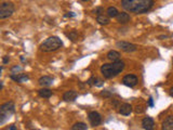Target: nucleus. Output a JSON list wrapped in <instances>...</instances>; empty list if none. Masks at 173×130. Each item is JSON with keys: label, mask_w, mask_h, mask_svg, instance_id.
Instances as JSON below:
<instances>
[{"label": "nucleus", "mask_w": 173, "mask_h": 130, "mask_svg": "<svg viewBox=\"0 0 173 130\" xmlns=\"http://www.w3.org/2000/svg\"><path fill=\"white\" fill-rule=\"evenodd\" d=\"M121 5L126 11L136 14L146 13L154 5L153 0H122Z\"/></svg>", "instance_id": "f257e3e1"}, {"label": "nucleus", "mask_w": 173, "mask_h": 130, "mask_svg": "<svg viewBox=\"0 0 173 130\" xmlns=\"http://www.w3.org/2000/svg\"><path fill=\"white\" fill-rule=\"evenodd\" d=\"M124 68V61H117L113 63H106L101 66V73L102 75L107 79H110L113 77H116L118 74H120Z\"/></svg>", "instance_id": "f03ea898"}, {"label": "nucleus", "mask_w": 173, "mask_h": 130, "mask_svg": "<svg viewBox=\"0 0 173 130\" xmlns=\"http://www.w3.org/2000/svg\"><path fill=\"white\" fill-rule=\"evenodd\" d=\"M62 46V40L59 39L57 36H52V37H49L48 39H46L40 45V50L43 51V52H52V51L59 50Z\"/></svg>", "instance_id": "7ed1b4c3"}, {"label": "nucleus", "mask_w": 173, "mask_h": 130, "mask_svg": "<svg viewBox=\"0 0 173 130\" xmlns=\"http://www.w3.org/2000/svg\"><path fill=\"white\" fill-rule=\"evenodd\" d=\"M14 112L15 106L12 101H9L0 105V124L2 125L5 120L9 119L14 114Z\"/></svg>", "instance_id": "20e7f679"}, {"label": "nucleus", "mask_w": 173, "mask_h": 130, "mask_svg": "<svg viewBox=\"0 0 173 130\" xmlns=\"http://www.w3.org/2000/svg\"><path fill=\"white\" fill-rule=\"evenodd\" d=\"M14 5L10 1H3L0 5V20H5V19L10 18L11 15L14 13Z\"/></svg>", "instance_id": "39448f33"}, {"label": "nucleus", "mask_w": 173, "mask_h": 130, "mask_svg": "<svg viewBox=\"0 0 173 130\" xmlns=\"http://www.w3.org/2000/svg\"><path fill=\"white\" fill-rule=\"evenodd\" d=\"M116 46L118 48H120L121 50L124 51V52H127V53L134 52V51H136V49H137L136 45L131 43H128V41H117Z\"/></svg>", "instance_id": "423d86ee"}, {"label": "nucleus", "mask_w": 173, "mask_h": 130, "mask_svg": "<svg viewBox=\"0 0 173 130\" xmlns=\"http://www.w3.org/2000/svg\"><path fill=\"white\" fill-rule=\"evenodd\" d=\"M88 118H89V121L91 124V126H93V127H97V126H99L102 123V117L100 115V113L95 112V111L90 112L89 115H88Z\"/></svg>", "instance_id": "0eeeda50"}, {"label": "nucleus", "mask_w": 173, "mask_h": 130, "mask_svg": "<svg viewBox=\"0 0 173 130\" xmlns=\"http://www.w3.org/2000/svg\"><path fill=\"white\" fill-rule=\"evenodd\" d=\"M137 81H138L137 77H136L135 75H131V74L126 75L122 78V84H124V86H127V87H131V88L134 87V86H136Z\"/></svg>", "instance_id": "6e6552de"}, {"label": "nucleus", "mask_w": 173, "mask_h": 130, "mask_svg": "<svg viewBox=\"0 0 173 130\" xmlns=\"http://www.w3.org/2000/svg\"><path fill=\"white\" fill-rule=\"evenodd\" d=\"M10 78L14 80V81H16V83H20V84L26 83V81L29 79L27 74H11Z\"/></svg>", "instance_id": "1a4fd4ad"}, {"label": "nucleus", "mask_w": 173, "mask_h": 130, "mask_svg": "<svg viewBox=\"0 0 173 130\" xmlns=\"http://www.w3.org/2000/svg\"><path fill=\"white\" fill-rule=\"evenodd\" d=\"M78 97V93L75 90H69L66 91V92L63 94V100L66 101V102H74L75 100Z\"/></svg>", "instance_id": "9d476101"}, {"label": "nucleus", "mask_w": 173, "mask_h": 130, "mask_svg": "<svg viewBox=\"0 0 173 130\" xmlns=\"http://www.w3.org/2000/svg\"><path fill=\"white\" fill-rule=\"evenodd\" d=\"M142 126L145 130H154L155 127V121L151 117H145L142 120Z\"/></svg>", "instance_id": "9b49d317"}, {"label": "nucleus", "mask_w": 173, "mask_h": 130, "mask_svg": "<svg viewBox=\"0 0 173 130\" xmlns=\"http://www.w3.org/2000/svg\"><path fill=\"white\" fill-rule=\"evenodd\" d=\"M119 113H120L121 115H124V116L130 115L132 113L131 104H129V103H124V104H121V106L119 108Z\"/></svg>", "instance_id": "f8f14e48"}, {"label": "nucleus", "mask_w": 173, "mask_h": 130, "mask_svg": "<svg viewBox=\"0 0 173 130\" xmlns=\"http://www.w3.org/2000/svg\"><path fill=\"white\" fill-rule=\"evenodd\" d=\"M38 83L42 87H50L53 84V78L50 77V76H42V77L39 78Z\"/></svg>", "instance_id": "ddd939ff"}, {"label": "nucleus", "mask_w": 173, "mask_h": 130, "mask_svg": "<svg viewBox=\"0 0 173 130\" xmlns=\"http://www.w3.org/2000/svg\"><path fill=\"white\" fill-rule=\"evenodd\" d=\"M162 130H173V116L170 115L163 120Z\"/></svg>", "instance_id": "4468645a"}, {"label": "nucleus", "mask_w": 173, "mask_h": 130, "mask_svg": "<svg viewBox=\"0 0 173 130\" xmlns=\"http://www.w3.org/2000/svg\"><path fill=\"white\" fill-rule=\"evenodd\" d=\"M116 19L118 21V23H120V24H126V23L130 22V20H131L130 15L126 12H119L118 16Z\"/></svg>", "instance_id": "2eb2a0df"}, {"label": "nucleus", "mask_w": 173, "mask_h": 130, "mask_svg": "<svg viewBox=\"0 0 173 130\" xmlns=\"http://www.w3.org/2000/svg\"><path fill=\"white\" fill-rule=\"evenodd\" d=\"M107 59L113 61V62H117V61H119V59H120V53H119L118 51L110 50L107 53Z\"/></svg>", "instance_id": "dca6fc26"}, {"label": "nucleus", "mask_w": 173, "mask_h": 130, "mask_svg": "<svg viewBox=\"0 0 173 130\" xmlns=\"http://www.w3.org/2000/svg\"><path fill=\"white\" fill-rule=\"evenodd\" d=\"M38 94H39V97H41V98L49 99V98L52 95V91L50 90V89H47V88H42V89L38 90Z\"/></svg>", "instance_id": "f3484780"}, {"label": "nucleus", "mask_w": 173, "mask_h": 130, "mask_svg": "<svg viewBox=\"0 0 173 130\" xmlns=\"http://www.w3.org/2000/svg\"><path fill=\"white\" fill-rule=\"evenodd\" d=\"M106 13H107V15H108L109 18H117V16H118V14H119V11L117 10L115 7H109L108 9H107Z\"/></svg>", "instance_id": "a211bd4d"}, {"label": "nucleus", "mask_w": 173, "mask_h": 130, "mask_svg": "<svg viewBox=\"0 0 173 130\" xmlns=\"http://www.w3.org/2000/svg\"><path fill=\"white\" fill-rule=\"evenodd\" d=\"M70 130H88V127L82 121H78V123L74 124Z\"/></svg>", "instance_id": "6ab92c4d"}, {"label": "nucleus", "mask_w": 173, "mask_h": 130, "mask_svg": "<svg viewBox=\"0 0 173 130\" xmlns=\"http://www.w3.org/2000/svg\"><path fill=\"white\" fill-rule=\"evenodd\" d=\"M97 21L101 24V25H107V24H109V18L108 16H106V15H100V16H97Z\"/></svg>", "instance_id": "aec40b11"}, {"label": "nucleus", "mask_w": 173, "mask_h": 130, "mask_svg": "<svg viewBox=\"0 0 173 130\" xmlns=\"http://www.w3.org/2000/svg\"><path fill=\"white\" fill-rule=\"evenodd\" d=\"M67 37L70 40H73V41H76V40L78 39V32H77L76 30H72L69 34H67Z\"/></svg>", "instance_id": "412c9836"}, {"label": "nucleus", "mask_w": 173, "mask_h": 130, "mask_svg": "<svg viewBox=\"0 0 173 130\" xmlns=\"http://www.w3.org/2000/svg\"><path fill=\"white\" fill-rule=\"evenodd\" d=\"M97 79H99V78H97L95 76H92V77L86 81V84H88L89 86H95L97 83Z\"/></svg>", "instance_id": "4be33fe9"}, {"label": "nucleus", "mask_w": 173, "mask_h": 130, "mask_svg": "<svg viewBox=\"0 0 173 130\" xmlns=\"http://www.w3.org/2000/svg\"><path fill=\"white\" fill-rule=\"evenodd\" d=\"M94 13H97V16H100V15H103L102 13H104V9L102 7H99V8H97L95 10H94Z\"/></svg>", "instance_id": "5701e85b"}, {"label": "nucleus", "mask_w": 173, "mask_h": 130, "mask_svg": "<svg viewBox=\"0 0 173 130\" xmlns=\"http://www.w3.org/2000/svg\"><path fill=\"white\" fill-rule=\"evenodd\" d=\"M101 95L102 97H106V98H109L111 95V93L110 92H108L107 90H104V91H102L101 92Z\"/></svg>", "instance_id": "b1692460"}, {"label": "nucleus", "mask_w": 173, "mask_h": 130, "mask_svg": "<svg viewBox=\"0 0 173 130\" xmlns=\"http://www.w3.org/2000/svg\"><path fill=\"white\" fill-rule=\"evenodd\" d=\"M20 70H22V67H20V66H14V67H12L11 72H12V74H15V72H20Z\"/></svg>", "instance_id": "393cba45"}, {"label": "nucleus", "mask_w": 173, "mask_h": 130, "mask_svg": "<svg viewBox=\"0 0 173 130\" xmlns=\"http://www.w3.org/2000/svg\"><path fill=\"white\" fill-rule=\"evenodd\" d=\"M65 18H74V16H76V13L74 12H67L66 14L64 15Z\"/></svg>", "instance_id": "a878e982"}, {"label": "nucleus", "mask_w": 173, "mask_h": 130, "mask_svg": "<svg viewBox=\"0 0 173 130\" xmlns=\"http://www.w3.org/2000/svg\"><path fill=\"white\" fill-rule=\"evenodd\" d=\"M148 105L151 106V108H153L154 106V100H153V98H149V100H148Z\"/></svg>", "instance_id": "bb28decb"}, {"label": "nucleus", "mask_w": 173, "mask_h": 130, "mask_svg": "<svg viewBox=\"0 0 173 130\" xmlns=\"http://www.w3.org/2000/svg\"><path fill=\"white\" fill-rule=\"evenodd\" d=\"M97 87H102L103 86V80H101V79H97Z\"/></svg>", "instance_id": "cd10ccee"}, {"label": "nucleus", "mask_w": 173, "mask_h": 130, "mask_svg": "<svg viewBox=\"0 0 173 130\" xmlns=\"http://www.w3.org/2000/svg\"><path fill=\"white\" fill-rule=\"evenodd\" d=\"M141 108H142V106H138V105H137V106H136L135 112L137 113V114H138V113H142V112H143V110H141Z\"/></svg>", "instance_id": "c85d7f7f"}, {"label": "nucleus", "mask_w": 173, "mask_h": 130, "mask_svg": "<svg viewBox=\"0 0 173 130\" xmlns=\"http://www.w3.org/2000/svg\"><path fill=\"white\" fill-rule=\"evenodd\" d=\"M2 62H3V64H7V63L9 62V56H5L3 60H2Z\"/></svg>", "instance_id": "c756f323"}, {"label": "nucleus", "mask_w": 173, "mask_h": 130, "mask_svg": "<svg viewBox=\"0 0 173 130\" xmlns=\"http://www.w3.org/2000/svg\"><path fill=\"white\" fill-rule=\"evenodd\" d=\"M9 130H17V129H16V127H15L14 125H12V126H10V127H9Z\"/></svg>", "instance_id": "7c9ffc66"}, {"label": "nucleus", "mask_w": 173, "mask_h": 130, "mask_svg": "<svg viewBox=\"0 0 173 130\" xmlns=\"http://www.w3.org/2000/svg\"><path fill=\"white\" fill-rule=\"evenodd\" d=\"M170 94H171V97H173V87L170 89Z\"/></svg>", "instance_id": "2f4dec72"}, {"label": "nucleus", "mask_w": 173, "mask_h": 130, "mask_svg": "<svg viewBox=\"0 0 173 130\" xmlns=\"http://www.w3.org/2000/svg\"><path fill=\"white\" fill-rule=\"evenodd\" d=\"M162 38H167V36L165 35V36H159V39H162Z\"/></svg>", "instance_id": "473e14b6"}, {"label": "nucleus", "mask_w": 173, "mask_h": 130, "mask_svg": "<svg viewBox=\"0 0 173 130\" xmlns=\"http://www.w3.org/2000/svg\"><path fill=\"white\" fill-rule=\"evenodd\" d=\"M172 63H173V60H172Z\"/></svg>", "instance_id": "72a5a7b5"}]
</instances>
